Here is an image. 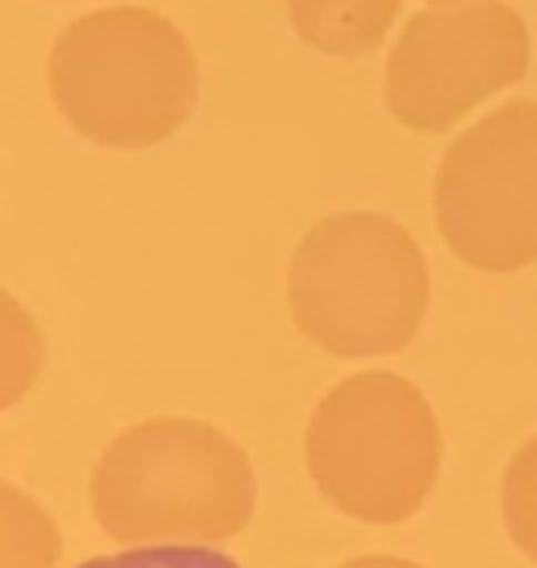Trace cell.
<instances>
[{"mask_svg": "<svg viewBox=\"0 0 537 568\" xmlns=\"http://www.w3.org/2000/svg\"><path fill=\"white\" fill-rule=\"evenodd\" d=\"M89 510L115 546H222L249 528L257 475L222 426L160 413L98 453Z\"/></svg>", "mask_w": 537, "mask_h": 568, "instance_id": "6da1fadb", "label": "cell"}, {"mask_svg": "<svg viewBox=\"0 0 537 568\" xmlns=\"http://www.w3.org/2000/svg\"><path fill=\"white\" fill-rule=\"evenodd\" d=\"M0 568H53L58 564V528L40 501H31L18 484L0 488Z\"/></svg>", "mask_w": 537, "mask_h": 568, "instance_id": "ba28073f", "label": "cell"}, {"mask_svg": "<svg viewBox=\"0 0 537 568\" xmlns=\"http://www.w3.org/2000/svg\"><path fill=\"white\" fill-rule=\"evenodd\" d=\"M435 226L448 253L506 275L537 262V102L510 98L466 124L435 169Z\"/></svg>", "mask_w": 537, "mask_h": 568, "instance_id": "5b68a950", "label": "cell"}, {"mask_svg": "<svg viewBox=\"0 0 537 568\" xmlns=\"http://www.w3.org/2000/svg\"><path fill=\"white\" fill-rule=\"evenodd\" d=\"M284 293L311 346L342 359L399 355L426 320L430 266L404 222L346 209L306 226Z\"/></svg>", "mask_w": 537, "mask_h": 568, "instance_id": "3957f363", "label": "cell"}, {"mask_svg": "<svg viewBox=\"0 0 537 568\" xmlns=\"http://www.w3.org/2000/svg\"><path fill=\"white\" fill-rule=\"evenodd\" d=\"M302 457L315 493L346 519L404 524L435 493L444 435L430 399L391 368L342 377L306 417Z\"/></svg>", "mask_w": 537, "mask_h": 568, "instance_id": "277c9868", "label": "cell"}, {"mask_svg": "<svg viewBox=\"0 0 537 568\" xmlns=\"http://www.w3.org/2000/svg\"><path fill=\"white\" fill-rule=\"evenodd\" d=\"M44 80L71 133L111 151H142L191 120L200 58L160 9L107 4L53 36Z\"/></svg>", "mask_w": 537, "mask_h": 568, "instance_id": "7a4b0ae2", "label": "cell"}, {"mask_svg": "<svg viewBox=\"0 0 537 568\" xmlns=\"http://www.w3.org/2000/svg\"><path fill=\"white\" fill-rule=\"evenodd\" d=\"M75 568H240V564L213 546H124L111 555H93Z\"/></svg>", "mask_w": 537, "mask_h": 568, "instance_id": "8fae6325", "label": "cell"}, {"mask_svg": "<svg viewBox=\"0 0 537 568\" xmlns=\"http://www.w3.org/2000/svg\"><path fill=\"white\" fill-rule=\"evenodd\" d=\"M4 306V346H0V364H4V404H13L36 377H40V364H44V337H40V324L27 320V311L18 306L13 293L0 297Z\"/></svg>", "mask_w": 537, "mask_h": 568, "instance_id": "30bf717a", "label": "cell"}, {"mask_svg": "<svg viewBox=\"0 0 537 568\" xmlns=\"http://www.w3.org/2000/svg\"><path fill=\"white\" fill-rule=\"evenodd\" d=\"M426 4H462V0H426Z\"/></svg>", "mask_w": 537, "mask_h": 568, "instance_id": "4fadbf2b", "label": "cell"}, {"mask_svg": "<svg viewBox=\"0 0 537 568\" xmlns=\"http://www.w3.org/2000/svg\"><path fill=\"white\" fill-rule=\"evenodd\" d=\"M528 71V27L506 0L422 4L386 53V111L413 133H444Z\"/></svg>", "mask_w": 537, "mask_h": 568, "instance_id": "8992f818", "label": "cell"}, {"mask_svg": "<svg viewBox=\"0 0 537 568\" xmlns=\"http://www.w3.org/2000/svg\"><path fill=\"white\" fill-rule=\"evenodd\" d=\"M404 0H284L297 40L328 58H364L399 18Z\"/></svg>", "mask_w": 537, "mask_h": 568, "instance_id": "52a82bcc", "label": "cell"}, {"mask_svg": "<svg viewBox=\"0 0 537 568\" xmlns=\"http://www.w3.org/2000/svg\"><path fill=\"white\" fill-rule=\"evenodd\" d=\"M337 568H422L417 559H399V555H359V559H346Z\"/></svg>", "mask_w": 537, "mask_h": 568, "instance_id": "7c38bea8", "label": "cell"}, {"mask_svg": "<svg viewBox=\"0 0 537 568\" xmlns=\"http://www.w3.org/2000/svg\"><path fill=\"white\" fill-rule=\"evenodd\" d=\"M497 506H501V524L510 541L519 546V555L537 564V435L519 444L515 457L506 462Z\"/></svg>", "mask_w": 537, "mask_h": 568, "instance_id": "9c48e42d", "label": "cell"}]
</instances>
